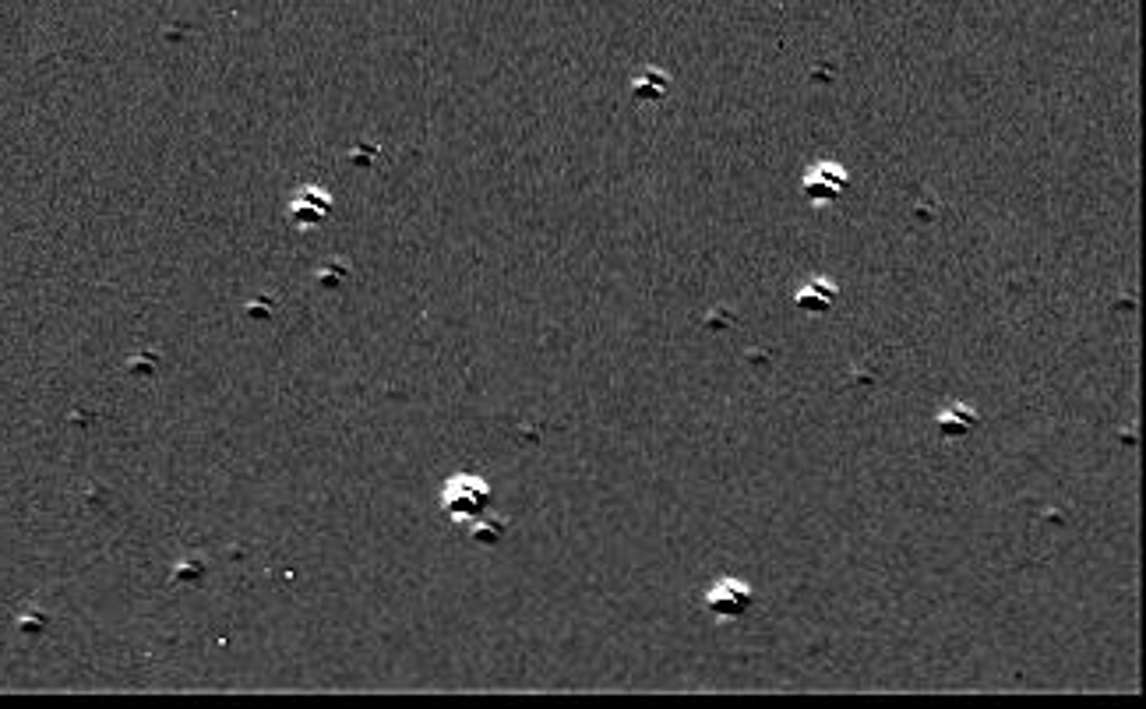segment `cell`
Listing matches in <instances>:
<instances>
[{
	"label": "cell",
	"mask_w": 1146,
	"mask_h": 709,
	"mask_svg": "<svg viewBox=\"0 0 1146 709\" xmlns=\"http://www.w3.org/2000/svg\"><path fill=\"white\" fill-rule=\"evenodd\" d=\"M748 604H752V593H748V586L734 583V579L720 583V586H716V590L706 597V607L716 614V618H737V614L745 611Z\"/></svg>",
	"instance_id": "6da1fadb"
}]
</instances>
